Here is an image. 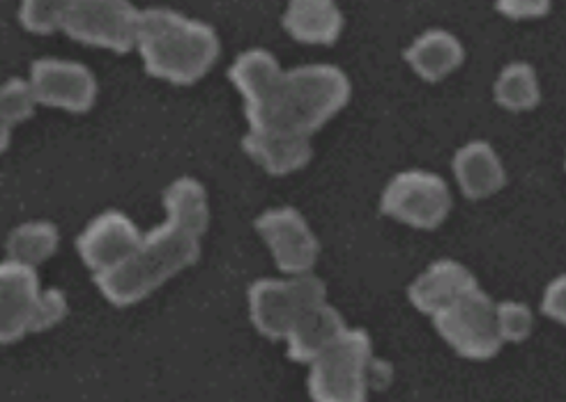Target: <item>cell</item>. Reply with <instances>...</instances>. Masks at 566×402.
I'll return each instance as SVG.
<instances>
[{"label": "cell", "mask_w": 566, "mask_h": 402, "mask_svg": "<svg viewBox=\"0 0 566 402\" xmlns=\"http://www.w3.org/2000/svg\"><path fill=\"white\" fill-rule=\"evenodd\" d=\"M542 310L555 322L566 327V274L557 276L544 293Z\"/></svg>", "instance_id": "484cf974"}, {"label": "cell", "mask_w": 566, "mask_h": 402, "mask_svg": "<svg viewBox=\"0 0 566 402\" xmlns=\"http://www.w3.org/2000/svg\"><path fill=\"white\" fill-rule=\"evenodd\" d=\"M403 57L419 78L438 83L463 65L465 49L454 33L433 28V31L421 33L406 49Z\"/></svg>", "instance_id": "ac0fdd59"}, {"label": "cell", "mask_w": 566, "mask_h": 402, "mask_svg": "<svg viewBox=\"0 0 566 402\" xmlns=\"http://www.w3.org/2000/svg\"><path fill=\"white\" fill-rule=\"evenodd\" d=\"M476 285L479 283L468 267L457 261H449V257H442V261L433 263L427 272H421L412 281V285L408 287V297L412 306L421 313L436 315L459 302L470 290H474Z\"/></svg>", "instance_id": "5bb4252c"}, {"label": "cell", "mask_w": 566, "mask_h": 402, "mask_svg": "<svg viewBox=\"0 0 566 402\" xmlns=\"http://www.w3.org/2000/svg\"><path fill=\"white\" fill-rule=\"evenodd\" d=\"M344 315L327 302L308 308L286 336L289 357L297 363L318 359L346 331Z\"/></svg>", "instance_id": "e0dca14e"}, {"label": "cell", "mask_w": 566, "mask_h": 402, "mask_svg": "<svg viewBox=\"0 0 566 402\" xmlns=\"http://www.w3.org/2000/svg\"><path fill=\"white\" fill-rule=\"evenodd\" d=\"M138 12L132 0H19V23L28 33H63L113 53L134 51Z\"/></svg>", "instance_id": "277c9868"}, {"label": "cell", "mask_w": 566, "mask_h": 402, "mask_svg": "<svg viewBox=\"0 0 566 402\" xmlns=\"http://www.w3.org/2000/svg\"><path fill=\"white\" fill-rule=\"evenodd\" d=\"M457 182L465 198L484 200L495 195L506 184V170L500 155L486 140H472L451 161Z\"/></svg>", "instance_id": "2e32d148"}, {"label": "cell", "mask_w": 566, "mask_h": 402, "mask_svg": "<svg viewBox=\"0 0 566 402\" xmlns=\"http://www.w3.org/2000/svg\"><path fill=\"white\" fill-rule=\"evenodd\" d=\"M28 81L40 106L65 110L72 115L88 113L99 95L95 72L76 61L65 57H38L28 72Z\"/></svg>", "instance_id": "30bf717a"}, {"label": "cell", "mask_w": 566, "mask_h": 402, "mask_svg": "<svg viewBox=\"0 0 566 402\" xmlns=\"http://www.w3.org/2000/svg\"><path fill=\"white\" fill-rule=\"evenodd\" d=\"M380 210L399 223L433 230L451 212V191L436 172L410 168L389 180L380 198Z\"/></svg>", "instance_id": "ba28073f"}, {"label": "cell", "mask_w": 566, "mask_h": 402, "mask_svg": "<svg viewBox=\"0 0 566 402\" xmlns=\"http://www.w3.org/2000/svg\"><path fill=\"white\" fill-rule=\"evenodd\" d=\"M242 150L276 178L302 170L314 157L308 136L279 129H249L242 138Z\"/></svg>", "instance_id": "4fadbf2b"}, {"label": "cell", "mask_w": 566, "mask_h": 402, "mask_svg": "<svg viewBox=\"0 0 566 402\" xmlns=\"http://www.w3.org/2000/svg\"><path fill=\"white\" fill-rule=\"evenodd\" d=\"M201 237L185 223L166 216L140 237L134 253L102 276H93L102 297L113 306H134L148 299L201 257Z\"/></svg>", "instance_id": "3957f363"}, {"label": "cell", "mask_w": 566, "mask_h": 402, "mask_svg": "<svg viewBox=\"0 0 566 402\" xmlns=\"http://www.w3.org/2000/svg\"><path fill=\"white\" fill-rule=\"evenodd\" d=\"M42 293L38 269L14 261H0V345L31 334L35 302Z\"/></svg>", "instance_id": "7c38bea8"}, {"label": "cell", "mask_w": 566, "mask_h": 402, "mask_svg": "<svg viewBox=\"0 0 566 402\" xmlns=\"http://www.w3.org/2000/svg\"><path fill=\"white\" fill-rule=\"evenodd\" d=\"M70 313V304L63 290L59 287H49V290H42L35 310H33V322H31V334H42L51 331L53 327H59Z\"/></svg>", "instance_id": "603a6c76"}, {"label": "cell", "mask_w": 566, "mask_h": 402, "mask_svg": "<svg viewBox=\"0 0 566 402\" xmlns=\"http://www.w3.org/2000/svg\"><path fill=\"white\" fill-rule=\"evenodd\" d=\"M438 334L457 350L474 361H486L502 350L497 304L476 285L459 302L433 315Z\"/></svg>", "instance_id": "52a82bcc"}, {"label": "cell", "mask_w": 566, "mask_h": 402, "mask_svg": "<svg viewBox=\"0 0 566 402\" xmlns=\"http://www.w3.org/2000/svg\"><path fill=\"white\" fill-rule=\"evenodd\" d=\"M344 12L336 0H289L281 25L295 42L329 46L344 33Z\"/></svg>", "instance_id": "9a60e30c"}, {"label": "cell", "mask_w": 566, "mask_h": 402, "mask_svg": "<svg viewBox=\"0 0 566 402\" xmlns=\"http://www.w3.org/2000/svg\"><path fill=\"white\" fill-rule=\"evenodd\" d=\"M495 8L500 14L514 21L542 19L551 12L553 0H495Z\"/></svg>", "instance_id": "d4e9b609"}, {"label": "cell", "mask_w": 566, "mask_h": 402, "mask_svg": "<svg viewBox=\"0 0 566 402\" xmlns=\"http://www.w3.org/2000/svg\"><path fill=\"white\" fill-rule=\"evenodd\" d=\"M374 366L369 334L346 329L342 338L308 363V395L314 402H366Z\"/></svg>", "instance_id": "5b68a950"}, {"label": "cell", "mask_w": 566, "mask_h": 402, "mask_svg": "<svg viewBox=\"0 0 566 402\" xmlns=\"http://www.w3.org/2000/svg\"><path fill=\"white\" fill-rule=\"evenodd\" d=\"M38 106L40 104L31 88V81L21 76L0 81V118L6 120L10 129L31 120Z\"/></svg>", "instance_id": "7402d4cb"}, {"label": "cell", "mask_w": 566, "mask_h": 402, "mask_svg": "<svg viewBox=\"0 0 566 402\" xmlns=\"http://www.w3.org/2000/svg\"><path fill=\"white\" fill-rule=\"evenodd\" d=\"M493 97L502 108L512 113H523L539 106L542 88L534 67L527 63L506 65L493 85Z\"/></svg>", "instance_id": "44dd1931"}, {"label": "cell", "mask_w": 566, "mask_h": 402, "mask_svg": "<svg viewBox=\"0 0 566 402\" xmlns=\"http://www.w3.org/2000/svg\"><path fill=\"white\" fill-rule=\"evenodd\" d=\"M134 51L153 78L193 85L208 76L221 55L214 28L171 8L138 12Z\"/></svg>", "instance_id": "7a4b0ae2"}, {"label": "cell", "mask_w": 566, "mask_h": 402, "mask_svg": "<svg viewBox=\"0 0 566 402\" xmlns=\"http://www.w3.org/2000/svg\"><path fill=\"white\" fill-rule=\"evenodd\" d=\"M497 320H500V334H502V340H512V342H518L523 338L530 336L532 331V313L525 304H518V302H502L497 304Z\"/></svg>", "instance_id": "cb8c5ba5"}, {"label": "cell", "mask_w": 566, "mask_h": 402, "mask_svg": "<svg viewBox=\"0 0 566 402\" xmlns=\"http://www.w3.org/2000/svg\"><path fill=\"white\" fill-rule=\"evenodd\" d=\"M61 246V230L46 219H28L10 230L6 240L8 261L38 269L55 255Z\"/></svg>", "instance_id": "d6986e66"}, {"label": "cell", "mask_w": 566, "mask_h": 402, "mask_svg": "<svg viewBox=\"0 0 566 402\" xmlns=\"http://www.w3.org/2000/svg\"><path fill=\"white\" fill-rule=\"evenodd\" d=\"M10 140H12V129L6 125L3 118H0V155L10 148Z\"/></svg>", "instance_id": "4316f807"}, {"label": "cell", "mask_w": 566, "mask_h": 402, "mask_svg": "<svg viewBox=\"0 0 566 402\" xmlns=\"http://www.w3.org/2000/svg\"><path fill=\"white\" fill-rule=\"evenodd\" d=\"M229 78L244 102L249 129H279L300 136L321 131L353 95L348 74L327 63L281 70L268 49L242 51Z\"/></svg>", "instance_id": "6da1fadb"}, {"label": "cell", "mask_w": 566, "mask_h": 402, "mask_svg": "<svg viewBox=\"0 0 566 402\" xmlns=\"http://www.w3.org/2000/svg\"><path fill=\"white\" fill-rule=\"evenodd\" d=\"M249 318L256 331L270 340H286L302 315L327 302V287L314 274L286 278H259L249 287Z\"/></svg>", "instance_id": "8992f818"}, {"label": "cell", "mask_w": 566, "mask_h": 402, "mask_svg": "<svg viewBox=\"0 0 566 402\" xmlns=\"http://www.w3.org/2000/svg\"><path fill=\"white\" fill-rule=\"evenodd\" d=\"M164 214L171 216L187 228L206 235L210 228V195L196 178L182 176L168 184L161 193Z\"/></svg>", "instance_id": "ffe728a7"}, {"label": "cell", "mask_w": 566, "mask_h": 402, "mask_svg": "<svg viewBox=\"0 0 566 402\" xmlns=\"http://www.w3.org/2000/svg\"><path fill=\"white\" fill-rule=\"evenodd\" d=\"M140 228L132 216L118 210H106L88 221L76 237V253L93 276L116 269L138 246Z\"/></svg>", "instance_id": "8fae6325"}, {"label": "cell", "mask_w": 566, "mask_h": 402, "mask_svg": "<svg viewBox=\"0 0 566 402\" xmlns=\"http://www.w3.org/2000/svg\"><path fill=\"white\" fill-rule=\"evenodd\" d=\"M253 228L268 244L281 274L300 276L314 272L321 255V242L300 210L291 205L265 210L253 221Z\"/></svg>", "instance_id": "9c48e42d"}]
</instances>
